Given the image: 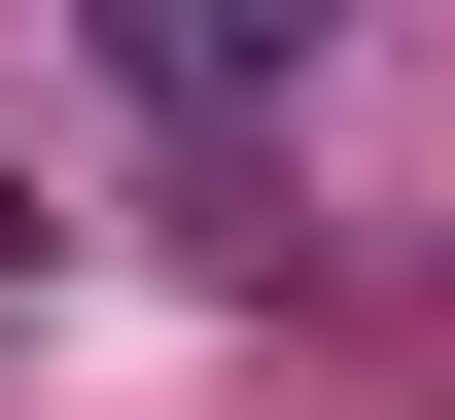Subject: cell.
<instances>
[{"instance_id":"6da1fadb","label":"cell","mask_w":455,"mask_h":420,"mask_svg":"<svg viewBox=\"0 0 455 420\" xmlns=\"http://www.w3.org/2000/svg\"><path fill=\"white\" fill-rule=\"evenodd\" d=\"M70 36H106V70H140L175 140H245V106H281V70L350 36V0H70Z\"/></svg>"}]
</instances>
